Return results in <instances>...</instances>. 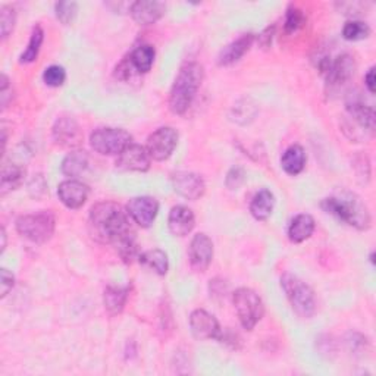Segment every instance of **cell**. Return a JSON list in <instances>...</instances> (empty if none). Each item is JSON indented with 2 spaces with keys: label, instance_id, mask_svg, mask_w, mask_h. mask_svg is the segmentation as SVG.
<instances>
[{
  "label": "cell",
  "instance_id": "8fae6325",
  "mask_svg": "<svg viewBox=\"0 0 376 376\" xmlns=\"http://www.w3.org/2000/svg\"><path fill=\"white\" fill-rule=\"evenodd\" d=\"M171 181L173 191L191 202L199 200L206 191V184L203 181V178L199 173L194 172H187V171L176 172L172 175Z\"/></svg>",
  "mask_w": 376,
  "mask_h": 376
},
{
  "label": "cell",
  "instance_id": "5b68a950",
  "mask_svg": "<svg viewBox=\"0 0 376 376\" xmlns=\"http://www.w3.org/2000/svg\"><path fill=\"white\" fill-rule=\"evenodd\" d=\"M56 228V217L50 210L23 215L16 220V231L28 241L35 244L47 243Z\"/></svg>",
  "mask_w": 376,
  "mask_h": 376
},
{
  "label": "cell",
  "instance_id": "e575fe53",
  "mask_svg": "<svg viewBox=\"0 0 376 376\" xmlns=\"http://www.w3.org/2000/svg\"><path fill=\"white\" fill-rule=\"evenodd\" d=\"M246 181V171L241 166H232L225 178V186L229 190H239Z\"/></svg>",
  "mask_w": 376,
  "mask_h": 376
},
{
  "label": "cell",
  "instance_id": "ab89813d",
  "mask_svg": "<svg viewBox=\"0 0 376 376\" xmlns=\"http://www.w3.org/2000/svg\"><path fill=\"white\" fill-rule=\"evenodd\" d=\"M273 35H275V25L265 28L259 34V37H257V42H259V45H261L262 49H269L270 47L272 40H273Z\"/></svg>",
  "mask_w": 376,
  "mask_h": 376
},
{
  "label": "cell",
  "instance_id": "2e32d148",
  "mask_svg": "<svg viewBox=\"0 0 376 376\" xmlns=\"http://www.w3.org/2000/svg\"><path fill=\"white\" fill-rule=\"evenodd\" d=\"M166 5L156 0H138L130 5V13L138 25H152L165 15Z\"/></svg>",
  "mask_w": 376,
  "mask_h": 376
},
{
  "label": "cell",
  "instance_id": "e0dca14e",
  "mask_svg": "<svg viewBox=\"0 0 376 376\" xmlns=\"http://www.w3.org/2000/svg\"><path fill=\"white\" fill-rule=\"evenodd\" d=\"M90 190L86 184L76 180H67L59 184L57 195L68 209H80L86 205Z\"/></svg>",
  "mask_w": 376,
  "mask_h": 376
},
{
  "label": "cell",
  "instance_id": "484cf974",
  "mask_svg": "<svg viewBox=\"0 0 376 376\" xmlns=\"http://www.w3.org/2000/svg\"><path fill=\"white\" fill-rule=\"evenodd\" d=\"M154 56H156V52H154V47L150 46V45H142L138 46L131 55H130V64L132 65V68L140 72V74H147L153 64H154Z\"/></svg>",
  "mask_w": 376,
  "mask_h": 376
},
{
  "label": "cell",
  "instance_id": "d4e9b609",
  "mask_svg": "<svg viewBox=\"0 0 376 376\" xmlns=\"http://www.w3.org/2000/svg\"><path fill=\"white\" fill-rule=\"evenodd\" d=\"M25 178V169L19 165L6 164L2 169V180H0V194L6 195L8 193L23 186Z\"/></svg>",
  "mask_w": 376,
  "mask_h": 376
},
{
  "label": "cell",
  "instance_id": "7bdbcfd3",
  "mask_svg": "<svg viewBox=\"0 0 376 376\" xmlns=\"http://www.w3.org/2000/svg\"><path fill=\"white\" fill-rule=\"evenodd\" d=\"M370 262H372V265H375V253L372 251V254H370Z\"/></svg>",
  "mask_w": 376,
  "mask_h": 376
},
{
  "label": "cell",
  "instance_id": "cb8c5ba5",
  "mask_svg": "<svg viewBox=\"0 0 376 376\" xmlns=\"http://www.w3.org/2000/svg\"><path fill=\"white\" fill-rule=\"evenodd\" d=\"M128 292L130 290L127 287H116V285H109L105 290L103 303L109 314L115 316L120 314L124 310L128 300Z\"/></svg>",
  "mask_w": 376,
  "mask_h": 376
},
{
  "label": "cell",
  "instance_id": "83f0119b",
  "mask_svg": "<svg viewBox=\"0 0 376 376\" xmlns=\"http://www.w3.org/2000/svg\"><path fill=\"white\" fill-rule=\"evenodd\" d=\"M138 261H140L142 265L150 268L154 270L157 275H166L169 269V261L165 251L159 249H153L147 250L143 254L138 256Z\"/></svg>",
  "mask_w": 376,
  "mask_h": 376
},
{
  "label": "cell",
  "instance_id": "5bb4252c",
  "mask_svg": "<svg viewBox=\"0 0 376 376\" xmlns=\"http://www.w3.org/2000/svg\"><path fill=\"white\" fill-rule=\"evenodd\" d=\"M355 69H358V65H355V61L351 55H340L335 61L331 62V67L325 74L326 86L331 89H338L347 84L354 76Z\"/></svg>",
  "mask_w": 376,
  "mask_h": 376
},
{
  "label": "cell",
  "instance_id": "b9f144b4",
  "mask_svg": "<svg viewBox=\"0 0 376 376\" xmlns=\"http://www.w3.org/2000/svg\"><path fill=\"white\" fill-rule=\"evenodd\" d=\"M0 237H2V249H0V253H4L6 249V231L5 227L0 228Z\"/></svg>",
  "mask_w": 376,
  "mask_h": 376
},
{
  "label": "cell",
  "instance_id": "7402d4cb",
  "mask_svg": "<svg viewBox=\"0 0 376 376\" xmlns=\"http://www.w3.org/2000/svg\"><path fill=\"white\" fill-rule=\"evenodd\" d=\"M275 206V195L272 191L262 188L254 194L250 203V213L253 215L254 220L257 221H268Z\"/></svg>",
  "mask_w": 376,
  "mask_h": 376
},
{
  "label": "cell",
  "instance_id": "4fadbf2b",
  "mask_svg": "<svg viewBox=\"0 0 376 376\" xmlns=\"http://www.w3.org/2000/svg\"><path fill=\"white\" fill-rule=\"evenodd\" d=\"M190 265L195 272H206L213 259V243L203 232L193 237L188 249Z\"/></svg>",
  "mask_w": 376,
  "mask_h": 376
},
{
  "label": "cell",
  "instance_id": "ba28073f",
  "mask_svg": "<svg viewBox=\"0 0 376 376\" xmlns=\"http://www.w3.org/2000/svg\"><path fill=\"white\" fill-rule=\"evenodd\" d=\"M178 131L172 127H162L156 130L147 138V152L150 157L156 162H164L172 156L173 150L178 146Z\"/></svg>",
  "mask_w": 376,
  "mask_h": 376
},
{
  "label": "cell",
  "instance_id": "ffe728a7",
  "mask_svg": "<svg viewBox=\"0 0 376 376\" xmlns=\"http://www.w3.org/2000/svg\"><path fill=\"white\" fill-rule=\"evenodd\" d=\"M347 112L353 123L358 125L363 134L365 132H373L375 130V110L372 106L365 105L360 98H350L347 102Z\"/></svg>",
  "mask_w": 376,
  "mask_h": 376
},
{
  "label": "cell",
  "instance_id": "1f68e13d",
  "mask_svg": "<svg viewBox=\"0 0 376 376\" xmlns=\"http://www.w3.org/2000/svg\"><path fill=\"white\" fill-rule=\"evenodd\" d=\"M16 12L12 6L0 8V31H2V40L5 42L15 28Z\"/></svg>",
  "mask_w": 376,
  "mask_h": 376
},
{
  "label": "cell",
  "instance_id": "30bf717a",
  "mask_svg": "<svg viewBox=\"0 0 376 376\" xmlns=\"http://www.w3.org/2000/svg\"><path fill=\"white\" fill-rule=\"evenodd\" d=\"M190 329L195 340H220L221 325L213 314L203 309H197L190 314Z\"/></svg>",
  "mask_w": 376,
  "mask_h": 376
},
{
  "label": "cell",
  "instance_id": "9a60e30c",
  "mask_svg": "<svg viewBox=\"0 0 376 376\" xmlns=\"http://www.w3.org/2000/svg\"><path fill=\"white\" fill-rule=\"evenodd\" d=\"M152 157L146 147L140 144H130L120 156H118L116 168L123 171L146 172L150 169Z\"/></svg>",
  "mask_w": 376,
  "mask_h": 376
},
{
  "label": "cell",
  "instance_id": "60d3db41",
  "mask_svg": "<svg viewBox=\"0 0 376 376\" xmlns=\"http://www.w3.org/2000/svg\"><path fill=\"white\" fill-rule=\"evenodd\" d=\"M365 84H366L369 93L373 94L375 93V67H372L368 71V74L365 75Z\"/></svg>",
  "mask_w": 376,
  "mask_h": 376
},
{
  "label": "cell",
  "instance_id": "f1b7e54d",
  "mask_svg": "<svg viewBox=\"0 0 376 376\" xmlns=\"http://www.w3.org/2000/svg\"><path fill=\"white\" fill-rule=\"evenodd\" d=\"M43 40H45V31H43L42 25H35L33 28V33H31L27 49L23 52L21 57H19V62H21V64H31V62L37 61L38 53H40L42 45H43Z\"/></svg>",
  "mask_w": 376,
  "mask_h": 376
},
{
  "label": "cell",
  "instance_id": "d6a6232c",
  "mask_svg": "<svg viewBox=\"0 0 376 376\" xmlns=\"http://www.w3.org/2000/svg\"><path fill=\"white\" fill-rule=\"evenodd\" d=\"M78 12V5L76 2H57L55 5V13L56 18L59 19V23L64 25H69Z\"/></svg>",
  "mask_w": 376,
  "mask_h": 376
},
{
  "label": "cell",
  "instance_id": "6da1fadb",
  "mask_svg": "<svg viewBox=\"0 0 376 376\" xmlns=\"http://www.w3.org/2000/svg\"><path fill=\"white\" fill-rule=\"evenodd\" d=\"M89 231L96 241L115 246L124 237L132 234L128 212L115 202L97 203L90 210Z\"/></svg>",
  "mask_w": 376,
  "mask_h": 376
},
{
  "label": "cell",
  "instance_id": "7a4b0ae2",
  "mask_svg": "<svg viewBox=\"0 0 376 376\" xmlns=\"http://www.w3.org/2000/svg\"><path fill=\"white\" fill-rule=\"evenodd\" d=\"M321 207L336 220L359 231H366L372 225L370 212L355 193L341 191L329 195L322 200Z\"/></svg>",
  "mask_w": 376,
  "mask_h": 376
},
{
  "label": "cell",
  "instance_id": "8d00e7d4",
  "mask_svg": "<svg viewBox=\"0 0 376 376\" xmlns=\"http://www.w3.org/2000/svg\"><path fill=\"white\" fill-rule=\"evenodd\" d=\"M28 191L34 197V199H42V197L47 193V184L42 175H34L33 180L28 184Z\"/></svg>",
  "mask_w": 376,
  "mask_h": 376
},
{
  "label": "cell",
  "instance_id": "d590c367",
  "mask_svg": "<svg viewBox=\"0 0 376 376\" xmlns=\"http://www.w3.org/2000/svg\"><path fill=\"white\" fill-rule=\"evenodd\" d=\"M254 115H256V108L254 105H249L247 101H243L241 103H239L234 108V120L237 123L246 124L249 123V120L250 121L253 120Z\"/></svg>",
  "mask_w": 376,
  "mask_h": 376
},
{
  "label": "cell",
  "instance_id": "8992f818",
  "mask_svg": "<svg viewBox=\"0 0 376 376\" xmlns=\"http://www.w3.org/2000/svg\"><path fill=\"white\" fill-rule=\"evenodd\" d=\"M234 309L244 329L251 331L259 324L265 314V304L261 295L251 288H239L232 294Z\"/></svg>",
  "mask_w": 376,
  "mask_h": 376
},
{
  "label": "cell",
  "instance_id": "7c38bea8",
  "mask_svg": "<svg viewBox=\"0 0 376 376\" xmlns=\"http://www.w3.org/2000/svg\"><path fill=\"white\" fill-rule=\"evenodd\" d=\"M53 142L67 149H76L83 142V132L80 125L72 116L57 118L53 125Z\"/></svg>",
  "mask_w": 376,
  "mask_h": 376
},
{
  "label": "cell",
  "instance_id": "277c9868",
  "mask_svg": "<svg viewBox=\"0 0 376 376\" xmlns=\"http://www.w3.org/2000/svg\"><path fill=\"white\" fill-rule=\"evenodd\" d=\"M281 287L294 313L302 319H309L316 313V295L309 284L292 273H284L281 278Z\"/></svg>",
  "mask_w": 376,
  "mask_h": 376
},
{
  "label": "cell",
  "instance_id": "603a6c76",
  "mask_svg": "<svg viewBox=\"0 0 376 376\" xmlns=\"http://www.w3.org/2000/svg\"><path fill=\"white\" fill-rule=\"evenodd\" d=\"M306 162H307V156L304 149L299 144H292L284 152L281 157V168L284 169L285 173L295 176L303 172Z\"/></svg>",
  "mask_w": 376,
  "mask_h": 376
},
{
  "label": "cell",
  "instance_id": "f546056e",
  "mask_svg": "<svg viewBox=\"0 0 376 376\" xmlns=\"http://www.w3.org/2000/svg\"><path fill=\"white\" fill-rule=\"evenodd\" d=\"M370 35V27L359 21V19H351V21H347L343 27V37L348 42H360L365 40Z\"/></svg>",
  "mask_w": 376,
  "mask_h": 376
},
{
  "label": "cell",
  "instance_id": "44dd1931",
  "mask_svg": "<svg viewBox=\"0 0 376 376\" xmlns=\"http://www.w3.org/2000/svg\"><path fill=\"white\" fill-rule=\"evenodd\" d=\"M314 220L307 213H300L294 216V220L290 222L288 227V239L291 243L300 244L309 240L312 234L314 232Z\"/></svg>",
  "mask_w": 376,
  "mask_h": 376
},
{
  "label": "cell",
  "instance_id": "9c48e42d",
  "mask_svg": "<svg viewBox=\"0 0 376 376\" xmlns=\"http://www.w3.org/2000/svg\"><path fill=\"white\" fill-rule=\"evenodd\" d=\"M127 212L138 227L149 228L159 213V202L150 195H138L128 202Z\"/></svg>",
  "mask_w": 376,
  "mask_h": 376
},
{
  "label": "cell",
  "instance_id": "4316f807",
  "mask_svg": "<svg viewBox=\"0 0 376 376\" xmlns=\"http://www.w3.org/2000/svg\"><path fill=\"white\" fill-rule=\"evenodd\" d=\"M87 168H89V154L83 150H75L67 154L61 166L64 175L71 178L80 176L87 171Z\"/></svg>",
  "mask_w": 376,
  "mask_h": 376
},
{
  "label": "cell",
  "instance_id": "ac0fdd59",
  "mask_svg": "<svg viewBox=\"0 0 376 376\" xmlns=\"http://www.w3.org/2000/svg\"><path fill=\"white\" fill-rule=\"evenodd\" d=\"M256 40V35L251 33L240 35L237 40L227 45L217 56V65L220 67H229L235 62H239L240 59L250 50Z\"/></svg>",
  "mask_w": 376,
  "mask_h": 376
},
{
  "label": "cell",
  "instance_id": "d6986e66",
  "mask_svg": "<svg viewBox=\"0 0 376 376\" xmlns=\"http://www.w3.org/2000/svg\"><path fill=\"white\" fill-rule=\"evenodd\" d=\"M168 225H169L171 232L175 237L188 235L195 225V217H194L193 210L187 206H183V205L173 206L169 212Z\"/></svg>",
  "mask_w": 376,
  "mask_h": 376
},
{
  "label": "cell",
  "instance_id": "836d02e7",
  "mask_svg": "<svg viewBox=\"0 0 376 376\" xmlns=\"http://www.w3.org/2000/svg\"><path fill=\"white\" fill-rule=\"evenodd\" d=\"M67 80V71L61 65H50L43 72V81L49 87H61Z\"/></svg>",
  "mask_w": 376,
  "mask_h": 376
},
{
  "label": "cell",
  "instance_id": "3957f363",
  "mask_svg": "<svg viewBox=\"0 0 376 376\" xmlns=\"http://www.w3.org/2000/svg\"><path fill=\"white\" fill-rule=\"evenodd\" d=\"M205 69L199 62L186 64L178 72L169 94V109L175 115H184L200 90Z\"/></svg>",
  "mask_w": 376,
  "mask_h": 376
},
{
  "label": "cell",
  "instance_id": "f35d334b",
  "mask_svg": "<svg viewBox=\"0 0 376 376\" xmlns=\"http://www.w3.org/2000/svg\"><path fill=\"white\" fill-rule=\"evenodd\" d=\"M12 84H11V80L8 78L6 74H2V76H0V98H2V108L5 109L9 102H12Z\"/></svg>",
  "mask_w": 376,
  "mask_h": 376
},
{
  "label": "cell",
  "instance_id": "52a82bcc",
  "mask_svg": "<svg viewBox=\"0 0 376 376\" xmlns=\"http://www.w3.org/2000/svg\"><path fill=\"white\" fill-rule=\"evenodd\" d=\"M91 149L103 156H120L130 144L132 135L123 128H98L90 135Z\"/></svg>",
  "mask_w": 376,
  "mask_h": 376
},
{
  "label": "cell",
  "instance_id": "4dcf8cb0",
  "mask_svg": "<svg viewBox=\"0 0 376 376\" xmlns=\"http://www.w3.org/2000/svg\"><path fill=\"white\" fill-rule=\"evenodd\" d=\"M306 25V15L299 8H288L285 21H284V30L287 34H294L299 30H302Z\"/></svg>",
  "mask_w": 376,
  "mask_h": 376
},
{
  "label": "cell",
  "instance_id": "74e56055",
  "mask_svg": "<svg viewBox=\"0 0 376 376\" xmlns=\"http://www.w3.org/2000/svg\"><path fill=\"white\" fill-rule=\"evenodd\" d=\"M13 285H15V276L12 275V272H9L5 268L0 269V297L5 299V297L12 291Z\"/></svg>",
  "mask_w": 376,
  "mask_h": 376
}]
</instances>
